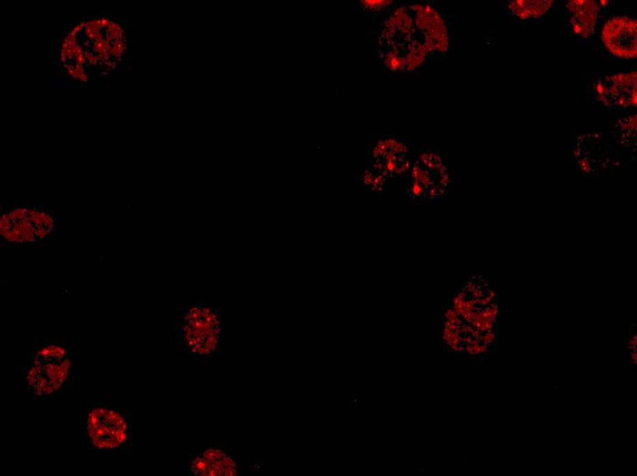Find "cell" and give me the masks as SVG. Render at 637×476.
<instances>
[{"label": "cell", "instance_id": "1", "mask_svg": "<svg viewBox=\"0 0 637 476\" xmlns=\"http://www.w3.org/2000/svg\"><path fill=\"white\" fill-rule=\"evenodd\" d=\"M58 213L41 205L3 208L0 212V244L8 250L45 246L58 233Z\"/></svg>", "mask_w": 637, "mask_h": 476}, {"label": "cell", "instance_id": "2", "mask_svg": "<svg viewBox=\"0 0 637 476\" xmlns=\"http://www.w3.org/2000/svg\"><path fill=\"white\" fill-rule=\"evenodd\" d=\"M84 48L89 70L111 72L123 62L127 48L123 26L107 17L88 19L73 26Z\"/></svg>", "mask_w": 637, "mask_h": 476}, {"label": "cell", "instance_id": "3", "mask_svg": "<svg viewBox=\"0 0 637 476\" xmlns=\"http://www.w3.org/2000/svg\"><path fill=\"white\" fill-rule=\"evenodd\" d=\"M87 430L93 448L100 452L115 451L127 443L129 429L120 412L108 407H93L88 413Z\"/></svg>", "mask_w": 637, "mask_h": 476}, {"label": "cell", "instance_id": "4", "mask_svg": "<svg viewBox=\"0 0 637 476\" xmlns=\"http://www.w3.org/2000/svg\"><path fill=\"white\" fill-rule=\"evenodd\" d=\"M218 326V316L209 308H190L183 321L184 341L193 353L208 355L217 344Z\"/></svg>", "mask_w": 637, "mask_h": 476}, {"label": "cell", "instance_id": "5", "mask_svg": "<svg viewBox=\"0 0 637 476\" xmlns=\"http://www.w3.org/2000/svg\"><path fill=\"white\" fill-rule=\"evenodd\" d=\"M71 367L69 358L33 362L25 378L28 391L34 395H50L58 391L69 378Z\"/></svg>", "mask_w": 637, "mask_h": 476}, {"label": "cell", "instance_id": "6", "mask_svg": "<svg viewBox=\"0 0 637 476\" xmlns=\"http://www.w3.org/2000/svg\"><path fill=\"white\" fill-rule=\"evenodd\" d=\"M637 22L627 17L608 19L602 28L601 39L605 49L617 58L635 59Z\"/></svg>", "mask_w": 637, "mask_h": 476}, {"label": "cell", "instance_id": "7", "mask_svg": "<svg viewBox=\"0 0 637 476\" xmlns=\"http://www.w3.org/2000/svg\"><path fill=\"white\" fill-rule=\"evenodd\" d=\"M61 64L67 76L76 82H87L89 79V67L84 48L72 30L67 33L61 47Z\"/></svg>", "mask_w": 637, "mask_h": 476}, {"label": "cell", "instance_id": "8", "mask_svg": "<svg viewBox=\"0 0 637 476\" xmlns=\"http://www.w3.org/2000/svg\"><path fill=\"white\" fill-rule=\"evenodd\" d=\"M568 10L573 13V21L582 27L581 38L587 39L593 33L598 21L599 6L595 1L573 0L567 3Z\"/></svg>", "mask_w": 637, "mask_h": 476}, {"label": "cell", "instance_id": "9", "mask_svg": "<svg viewBox=\"0 0 637 476\" xmlns=\"http://www.w3.org/2000/svg\"><path fill=\"white\" fill-rule=\"evenodd\" d=\"M554 1H510L508 3V10L522 21L537 19L544 16L554 6Z\"/></svg>", "mask_w": 637, "mask_h": 476}, {"label": "cell", "instance_id": "10", "mask_svg": "<svg viewBox=\"0 0 637 476\" xmlns=\"http://www.w3.org/2000/svg\"><path fill=\"white\" fill-rule=\"evenodd\" d=\"M66 355L67 350L62 344L44 342L33 353V362L62 360Z\"/></svg>", "mask_w": 637, "mask_h": 476}, {"label": "cell", "instance_id": "11", "mask_svg": "<svg viewBox=\"0 0 637 476\" xmlns=\"http://www.w3.org/2000/svg\"><path fill=\"white\" fill-rule=\"evenodd\" d=\"M361 3H362V6H364V7H366L368 8H377L385 7V6L391 5V3H393V2L392 1H371V0H368V1H361Z\"/></svg>", "mask_w": 637, "mask_h": 476}, {"label": "cell", "instance_id": "12", "mask_svg": "<svg viewBox=\"0 0 637 476\" xmlns=\"http://www.w3.org/2000/svg\"><path fill=\"white\" fill-rule=\"evenodd\" d=\"M412 192H413L416 195H422V193L423 192V188L422 187V185L419 184V182H414L413 187H412Z\"/></svg>", "mask_w": 637, "mask_h": 476}, {"label": "cell", "instance_id": "13", "mask_svg": "<svg viewBox=\"0 0 637 476\" xmlns=\"http://www.w3.org/2000/svg\"><path fill=\"white\" fill-rule=\"evenodd\" d=\"M494 333H492L491 332H487V333H485V335L483 336V344H490L492 343V342L494 341Z\"/></svg>", "mask_w": 637, "mask_h": 476}, {"label": "cell", "instance_id": "14", "mask_svg": "<svg viewBox=\"0 0 637 476\" xmlns=\"http://www.w3.org/2000/svg\"><path fill=\"white\" fill-rule=\"evenodd\" d=\"M388 170H389V172H393V170H396V165H395V161H388Z\"/></svg>", "mask_w": 637, "mask_h": 476}, {"label": "cell", "instance_id": "15", "mask_svg": "<svg viewBox=\"0 0 637 476\" xmlns=\"http://www.w3.org/2000/svg\"><path fill=\"white\" fill-rule=\"evenodd\" d=\"M636 340H637V337H636V335H635V336H634V337L632 338V340H631V342H630V346H631V347H632V349H634V347H636Z\"/></svg>", "mask_w": 637, "mask_h": 476}, {"label": "cell", "instance_id": "16", "mask_svg": "<svg viewBox=\"0 0 637 476\" xmlns=\"http://www.w3.org/2000/svg\"><path fill=\"white\" fill-rule=\"evenodd\" d=\"M366 184H369L372 182V176L369 173H366L365 177Z\"/></svg>", "mask_w": 637, "mask_h": 476}, {"label": "cell", "instance_id": "17", "mask_svg": "<svg viewBox=\"0 0 637 476\" xmlns=\"http://www.w3.org/2000/svg\"><path fill=\"white\" fill-rule=\"evenodd\" d=\"M466 349H467L469 353H471V355H474V347L472 346V344H468L467 347H466Z\"/></svg>", "mask_w": 637, "mask_h": 476}, {"label": "cell", "instance_id": "18", "mask_svg": "<svg viewBox=\"0 0 637 476\" xmlns=\"http://www.w3.org/2000/svg\"><path fill=\"white\" fill-rule=\"evenodd\" d=\"M373 154H374L375 158H377V157L380 155V151L378 150L377 147L375 148L374 151H373Z\"/></svg>", "mask_w": 637, "mask_h": 476}]
</instances>
